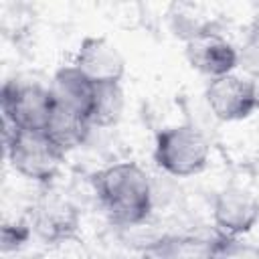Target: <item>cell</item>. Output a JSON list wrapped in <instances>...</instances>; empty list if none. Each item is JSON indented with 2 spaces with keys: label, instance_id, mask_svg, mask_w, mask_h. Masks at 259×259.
<instances>
[{
  "label": "cell",
  "instance_id": "1",
  "mask_svg": "<svg viewBox=\"0 0 259 259\" xmlns=\"http://www.w3.org/2000/svg\"><path fill=\"white\" fill-rule=\"evenodd\" d=\"M93 190L111 223L142 225L154 206V188L148 172L136 162H113L93 174Z\"/></svg>",
  "mask_w": 259,
  "mask_h": 259
},
{
  "label": "cell",
  "instance_id": "5",
  "mask_svg": "<svg viewBox=\"0 0 259 259\" xmlns=\"http://www.w3.org/2000/svg\"><path fill=\"white\" fill-rule=\"evenodd\" d=\"M28 223L32 235H36L47 245L71 243L81 227V212L77 204L61 194L47 192L38 196L28 212Z\"/></svg>",
  "mask_w": 259,
  "mask_h": 259
},
{
  "label": "cell",
  "instance_id": "12",
  "mask_svg": "<svg viewBox=\"0 0 259 259\" xmlns=\"http://www.w3.org/2000/svg\"><path fill=\"white\" fill-rule=\"evenodd\" d=\"M125 107L121 85H97L89 121L93 127H111L121 119Z\"/></svg>",
  "mask_w": 259,
  "mask_h": 259
},
{
  "label": "cell",
  "instance_id": "6",
  "mask_svg": "<svg viewBox=\"0 0 259 259\" xmlns=\"http://www.w3.org/2000/svg\"><path fill=\"white\" fill-rule=\"evenodd\" d=\"M204 99L210 113L219 121H243L259 107L257 89L251 77L229 73L210 79L204 89Z\"/></svg>",
  "mask_w": 259,
  "mask_h": 259
},
{
  "label": "cell",
  "instance_id": "10",
  "mask_svg": "<svg viewBox=\"0 0 259 259\" xmlns=\"http://www.w3.org/2000/svg\"><path fill=\"white\" fill-rule=\"evenodd\" d=\"M49 89H51V95L57 105L73 109L89 119L93 101H95V93H97V85L91 83L73 63L61 65L53 73V77L49 81Z\"/></svg>",
  "mask_w": 259,
  "mask_h": 259
},
{
  "label": "cell",
  "instance_id": "9",
  "mask_svg": "<svg viewBox=\"0 0 259 259\" xmlns=\"http://www.w3.org/2000/svg\"><path fill=\"white\" fill-rule=\"evenodd\" d=\"M212 223L221 237L239 239L253 231L259 221V200L255 194L231 186L221 190L212 200Z\"/></svg>",
  "mask_w": 259,
  "mask_h": 259
},
{
  "label": "cell",
  "instance_id": "8",
  "mask_svg": "<svg viewBox=\"0 0 259 259\" xmlns=\"http://www.w3.org/2000/svg\"><path fill=\"white\" fill-rule=\"evenodd\" d=\"M95 85H121L125 59L105 36H85L71 61Z\"/></svg>",
  "mask_w": 259,
  "mask_h": 259
},
{
  "label": "cell",
  "instance_id": "3",
  "mask_svg": "<svg viewBox=\"0 0 259 259\" xmlns=\"http://www.w3.org/2000/svg\"><path fill=\"white\" fill-rule=\"evenodd\" d=\"M4 150L8 164L22 178L36 184H51L61 172L65 154L49 140L45 132L16 130L4 123Z\"/></svg>",
  "mask_w": 259,
  "mask_h": 259
},
{
  "label": "cell",
  "instance_id": "4",
  "mask_svg": "<svg viewBox=\"0 0 259 259\" xmlns=\"http://www.w3.org/2000/svg\"><path fill=\"white\" fill-rule=\"evenodd\" d=\"M2 121L16 130L45 132L47 121L55 109V99L49 85L8 79L0 91Z\"/></svg>",
  "mask_w": 259,
  "mask_h": 259
},
{
  "label": "cell",
  "instance_id": "13",
  "mask_svg": "<svg viewBox=\"0 0 259 259\" xmlns=\"http://www.w3.org/2000/svg\"><path fill=\"white\" fill-rule=\"evenodd\" d=\"M30 237H32V229H30L28 219L4 223L2 225V251L4 253L18 251L20 247H24L28 243Z\"/></svg>",
  "mask_w": 259,
  "mask_h": 259
},
{
  "label": "cell",
  "instance_id": "7",
  "mask_svg": "<svg viewBox=\"0 0 259 259\" xmlns=\"http://www.w3.org/2000/svg\"><path fill=\"white\" fill-rule=\"evenodd\" d=\"M184 55L188 65L208 79L235 73L239 65V53L235 45L212 28H206L184 40Z\"/></svg>",
  "mask_w": 259,
  "mask_h": 259
},
{
  "label": "cell",
  "instance_id": "11",
  "mask_svg": "<svg viewBox=\"0 0 259 259\" xmlns=\"http://www.w3.org/2000/svg\"><path fill=\"white\" fill-rule=\"evenodd\" d=\"M91 127L93 125L85 115L55 103V109L47 121L45 134L63 154H67V152L77 150L79 146H83L87 142Z\"/></svg>",
  "mask_w": 259,
  "mask_h": 259
},
{
  "label": "cell",
  "instance_id": "2",
  "mask_svg": "<svg viewBox=\"0 0 259 259\" xmlns=\"http://www.w3.org/2000/svg\"><path fill=\"white\" fill-rule=\"evenodd\" d=\"M210 144L206 136L192 123H174L156 134L154 162L174 178H190L208 166Z\"/></svg>",
  "mask_w": 259,
  "mask_h": 259
}]
</instances>
